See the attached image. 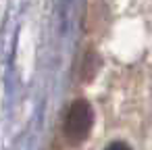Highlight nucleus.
<instances>
[{
    "mask_svg": "<svg viewBox=\"0 0 152 150\" xmlns=\"http://www.w3.org/2000/svg\"><path fill=\"white\" fill-rule=\"evenodd\" d=\"M106 150H131L125 142H113V144H108L106 146Z\"/></svg>",
    "mask_w": 152,
    "mask_h": 150,
    "instance_id": "2",
    "label": "nucleus"
},
{
    "mask_svg": "<svg viewBox=\"0 0 152 150\" xmlns=\"http://www.w3.org/2000/svg\"><path fill=\"white\" fill-rule=\"evenodd\" d=\"M94 115H92V106L86 100H75L65 117V125H63V133L67 138V142L71 144H79L88 138L90 127H92Z\"/></svg>",
    "mask_w": 152,
    "mask_h": 150,
    "instance_id": "1",
    "label": "nucleus"
}]
</instances>
